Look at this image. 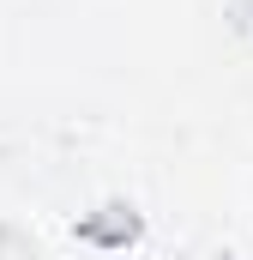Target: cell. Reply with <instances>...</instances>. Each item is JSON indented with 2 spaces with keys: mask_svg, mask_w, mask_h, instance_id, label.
I'll list each match as a JSON object with an SVG mask.
<instances>
[{
  "mask_svg": "<svg viewBox=\"0 0 253 260\" xmlns=\"http://www.w3.org/2000/svg\"><path fill=\"white\" fill-rule=\"evenodd\" d=\"M0 260H43V248H36L18 224H0Z\"/></svg>",
  "mask_w": 253,
  "mask_h": 260,
  "instance_id": "1",
  "label": "cell"
}]
</instances>
